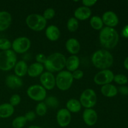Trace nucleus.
Masks as SVG:
<instances>
[{"instance_id":"f257e3e1","label":"nucleus","mask_w":128,"mask_h":128,"mask_svg":"<svg viewBox=\"0 0 128 128\" xmlns=\"http://www.w3.org/2000/svg\"><path fill=\"white\" fill-rule=\"evenodd\" d=\"M94 66L100 70H108L113 64L114 58L111 52L106 50H100L94 52L91 58Z\"/></svg>"},{"instance_id":"f03ea898","label":"nucleus","mask_w":128,"mask_h":128,"mask_svg":"<svg viewBox=\"0 0 128 128\" xmlns=\"http://www.w3.org/2000/svg\"><path fill=\"white\" fill-rule=\"evenodd\" d=\"M100 41L103 47L112 49L116 47L119 41V34L113 28L104 27L100 32Z\"/></svg>"},{"instance_id":"7ed1b4c3","label":"nucleus","mask_w":128,"mask_h":128,"mask_svg":"<svg viewBox=\"0 0 128 128\" xmlns=\"http://www.w3.org/2000/svg\"><path fill=\"white\" fill-rule=\"evenodd\" d=\"M66 57L62 53L54 52L47 57L44 66L48 72H60L66 66Z\"/></svg>"},{"instance_id":"20e7f679","label":"nucleus","mask_w":128,"mask_h":128,"mask_svg":"<svg viewBox=\"0 0 128 128\" xmlns=\"http://www.w3.org/2000/svg\"><path fill=\"white\" fill-rule=\"evenodd\" d=\"M17 61L16 54L12 50L0 52V70L8 71L14 68Z\"/></svg>"},{"instance_id":"39448f33","label":"nucleus","mask_w":128,"mask_h":128,"mask_svg":"<svg viewBox=\"0 0 128 128\" xmlns=\"http://www.w3.org/2000/svg\"><path fill=\"white\" fill-rule=\"evenodd\" d=\"M26 23L31 30L34 31H41L45 28L47 21L42 15L34 13L27 16Z\"/></svg>"},{"instance_id":"423d86ee","label":"nucleus","mask_w":128,"mask_h":128,"mask_svg":"<svg viewBox=\"0 0 128 128\" xmlns=\"http://www.w3.org/2000/svg\"><path fill=\"white\" fill-rule=\"evenodd\" d=\"M73 81L72 73L68 71H60L56 78V86L61 91L68 90L72 86Z\"/></svg>"},{"instance_id":"0eeeda50","label":"nucleus","mask_w":128,"mask_h":128,"mask_svg":"<svg viewBox=\"0 0 128 128\" xmlns=\"http://www.w3.org/2000/svg\"><path fill=\"white\" fill-rule=\"evenodd\" d=\"M97 96L95 91L92 89H86L82 92L80 98L81 106L86 109L92 108L96 105Z\"/></svg>"},{"instance_id":"6e6552de","label":"nucleus","mask_w":128,"mask_h":128,"mask_svg":"<svg viewBox=\"0 0 128 128\" xmlns=\"http://www.w3.org/2000/svg\"><path fill=\"white\" fill-rule=\"evenodd\" d=\"M46 90L42 86L38 84L32 85L27 90L28 96L35 101L42 102L46 99Z\"/></svg>"},{"instance_id":"1a4fd4ad","label":"nucleus","mask_w":128,"mask_h":128,"mask_svg":"<svg viewBox=\"0 0 128 128\" xmlns=\"http://www.w3.org/2000/svg\"><path fill=\"white\" fill-rule=\"evenodd\" d=\"M11 47L15 53H24L31 47V41L30 39L26 37L18 38L13 41Z\"/></svg>"},{"instance_id":"9d476101","label":"nucleus","mask_w":128,"mask_h":128,"mask_svg":"<svg viewBox=\"0 0 128 128\" xmlns=\"http://www.w3.org/2000/svg\"><path fill=\"white\" fill-rule=\"evenodd\" d=\"M113 72L109 70H101L94 77V82L98 85H106L110 84L114 80Z\"/></svg>"},{"instance_id":"9b49d317","label":"nucleus","mask_w":128,"mask_h":128,"mask_svg":"<svg viewBox=\"0 0 128 128\" xmlns=\"http://www.w3.org/2000/svg\"><path fill=\"white\" fill-rule=\"evenodd\" d=\"M40 82L42 86L47 90H51L56 86V78L52 72H42L40 76Z\"/></svg>"},{"instance_id":"f8f14e48","label":"nucleus","mask_w":128,"mask_h":128,"mask_svg":"<svg viewBox=\"0 0 128 128\" xmlns=\"http://www.w3.org/2000/svg\"><path fill=\"white\" fill-rule=\"evenodd\" d=\"M56 120L60 126L65 128L68 126L71 121V112L67 109L62 108L59 110L56 115Z\"/></svg>"},{"instance_id":"ddd939ff","label":"nucleus","mask_w":128,"mask_h":128,"mask_svg":"<svg viewBox=\"0 0 128 128\" xmlns=\"http://www.w3.org/2000/svg\"><path fill=\"white\" fill-rule=\"evenodd\" d=\"M102 21L107 27L113 28L119 23V19L116 13L111 11H106L102 16Z\"/></svg>"},{"instance_id":"4468645a","label":"nucleus","mask_w":128,"mask_h":128,"mask_svg":"<svg viewBox=\"0 0 128 128\" xmlns=\"http://www.w3.org/2000/svg\"><path fill=\"white\" fill-rule=\"evenodd\" d=\"M82 119L86 125L92 126L97 122L98 114L93 109H85L82 114Z\"/></svg>"},{"instance_id":"2eb2a0df","label":"nucleus","mask_w":128,"mask_h":128,"mask_svg":"<svg viewBox=\"0 0 128 128\" xmlns=\"http://www.w3.org/2000/svg\"><path fill=\"white\" fill-rule=\"evenodd\" d=\"M12 17L10 12L7 11H0V31L7 30L11 24Z\"/></svg>"},{"instance_id":"dca6fc26","label":"nucleus","mask_w":128,"mask_h":128,"mask_svg":"<svg viewBox=\"0 0 128 128\" xmlns=\"http://www.w3.org/2000/svg\"><path fill=\"white\" fill-rule=\"evenodd\" d=\"M6 84L9 88L17 89L22 86V80L18 76L14 74L9 75L6 78Z\"/></svg>"},{"instance_id":"f3484780","label":"nucleus","mask_w":128,"mask_h":128,"mask_svg":"<svg viewBox=\"0 0 128 128\" xmlns=\"http://www.w3.org/2000/svg\"><path fill=\"white\" fill-rule=\"evenodd\" d=\"M74 18L78 20H86L88 19L91 15V11L90 8L81 6L76 9L74 12Z\"/></svg>"},{"instance_id":"a211bd4d","label":"nucleus","mask_w":128,"mask_h":128,"mask_svg":"<svg viewBox=\"0 0 128 128\" xmlns=\"http://www.w3.org/2000/svg\"><path fill=\"white\" fill-rule=\"evenodd\" d=\"M44 70L43 64L38 63V62H34L30 65L28 69L27 74L29 76L32 78H36L42 74Z\"/></svg>"},{"instance_id":"6ab92c4d","label":"nucleus","mask_w":128,"mask_h":128,"mask_svg":"<svg viewBox=\"0 0 128 128\" xmlns=\"http://www.w3.org/2000/svg\"><path fill=\"white\" fill-rule=\"evenodd\" d=\"M66 48L70 53L75 55L80 50V43L76 38H70L66 41Z\"/></svg>"},{"instance_id":"aec40b11","label":"nucleus","mask_w":128,"mask_h":128,"mask_svg":"<svg viewBox=\"0 0 128 128\" xmlns=\"http://www.w3.org/2000/svg\"><path fill=\"white\" fill-rule=\"evenodd\" d=\"M46 36L51 41H56L60 38V31L58 28L55 25H50L46 30Z\"/></svg>"},{"instance_id":"412c9836","label":"nucleus","mask_w":128,"mask_h":128,"mask_svg":"<svg viewBox=\"0 0 128 128\" xmlns=\"http://www.w3.org/2000/svg\"><path fill=\"white\" fill-rule=\"evenodd\" d=\"M80 59L78 56L76 55H72L70 56L66 61V67L68 71L70 72H73L76 70H78L79 66H80Z\"/></svg>"},{"instance_id":"4be33fe9","label":"nucleus","mask_w":128,"mask_h":128,"mask_svg":"<svg viewBox=\"0 0 128 128\" xmlns=\"http://www.w3.org/2000/svg\"><path fill=\"white\" fill-rule=\"evenodd\" d=\"M14 108L10 103L0 104V118H8L13 114Z\"/></svg>"},{"instance_id":"5701e85b","label":"nucleus","mask_w":128,"mask_h":128,"mask_svg":"<svg viewBox=\"0 0 128 128\" xmlns=\"http://www.w3.org/2000/svg\"><path fill=\"white\" fill-rule=\"evenodd\" d=\"M28 66L24 61H20L16 62L14 70L15 75L21 78L25 76L28 72Z\"/></svg>"},{"instance_id":"b1692460","label":"nucleus","mask_w":128,"mask_h":128,"mask_svg":"<svg viewBox=\"0 0 128 128\" xmlns=\"http://www.w3.org/2000/svg\"><path fill=\"white\" fill-rule=\"evenodd\" d=\"M118 89L114 85L111 84L103 85L101 87V92L104 96L108 98L114 97L118 94Z\"/></svg>"},{"instance_id":"393cba45","label":"nucleus","mask_w":128,"mask_h":128,"mask_svg":"<svg viewBox=\"0 0 128 128\" xmlns=\"http://www.w3.org/2000/svg\"><path fill=\"white\" fill-rule=\"evenodd\" d=\"M81 106L80 101L76 99H70L66 103V109L70 112H78L81 110Z\"/></svg>"},{"instance_id":"a878e982","label":"nucleus","mask_w":128,"mask_h":128,"mask_svg":"<svg viewBox=\"0 0 128 128\" xmlns=\"http://www.w3.org/2000/svg\"><path fill=\"white\" fill-rule=\"evenodd\" d=\"M90 24L95 30H101L103 28L104 24L102 19L98 16H94L91 18L90 20Z\"/></svg>"},{"instance_id":"bb28decb","label":"nucleus","mask_w":128,"mask_h":128,"mask_svg":"<svg viewBox=\"0 0 128 128\" xmlns=\"http://www.w3.org/2000/svg\"><path fill=\"white\" fill-rule=\"evenodd\" d=\"M26 118L24 116H18L14 119L12 122V126L14 128H22L26 124Z\"/></svg>"},{"instance_id":"cd10ccee","label":"nucleus","mask_w":128,"mask_h":128,"mask_svg":"<svg viewBox=\"0 0 128 128\" xmlns=\"http://www.w3.org/2000/svg\"><path fill=\"white\" fill-rule=\"evenodd\" d=\"M79 28V21L75 18L69 19L67 22V28L70 32H74Z\"/></svg>"},{"instance_id":"c85d7f7f","label":"nucleus","mask_w":128,"mask_h":128,"mask_svg":"<svg viewBox=\"0 0 128 128\" xmlns=\"http://www.w3.org/2000/svg\"><path fill=\"white\" fill-rule=\"evenodd\" d=\"M48 107L44 102H40L37 104L36 107V114L40 116H43L47 112Z\"/></svg>"},{"instance_id":"c756f323","label":"nucleus","mask_w":128,"mask_h":128,"mask_svg":"<svg viewBox=\"0 0 128 128\" xmlns=\"http://www.w3.org/2000/svg\"><path fill=\"white\" fill-rule=\"evenodd\" d=\"M45 104L47 107H50L51 108H56L58 106V100L54 96H49L45 100Z\"/></svg>"},{"instance_id":"7c9ffc66","label":"nucleus","mask_w":128,"mask_h":128,"mask_svg":"<svg viewBox=\"0 0 128 128\" xmlns=\"http://www.w3.org/2000/svg\"><path fill=\"white\" fill-rule=\"evenodd\" d=\"M114 82H116L117 84L121 85L126 84L128 82V78L124 74H118L114 76Z\"/></svg>"},{"instance_id":"2f4dec72","label":"nucleus","mask_w":128,"mask_h":128,"mask_svg":"<svg viewBox=\"0 0 128 128\" xmlns=\"http://www.w3.org/2000/svg\"><path fill=\"white\" fill-rule=\"evenodd\" d=\"M12 44L6 38H0V50L2 51H6L10 50Z\"/></svg>"},{"instance_id":"473e14b6","label":"nucleus","mask_w":128,"mask_h":128,"mask_svg":"<svg viewBox=\"0 0 128 128\" xmlns=\"http://www.w3.org/2000/svg\"><path fill=\"white\" fill-rule=\"evenodd\" d=\"M55 16V11L54 9L52 8H48L44 11L43 12V16L46 20H51V19L53 18Z\"/></svg>"},{"instance_id":"72a5a7b5","label":"nucleus","mask_w":128,"mask_h":128,"mask_svg":"<svg viewBox=\"0 0 128 128\" xmlns=\"http://www.w3.org/2000/svg\"><path fill=\"white\" fill-rule=\"evenodd\" d=\"M20 102H21V97L17 94L12 95L10 100V104L13 107L18 106Z\"/></svg>"},{"instance_id":"f704fd0d","label":"nucleus","mask_w":128,"mask_h":128,"mask_svg":"<svg viewBox=\"0 0 128 128\" xmlns=\"http://www.w3.org/2000/svg\"><path fill=\"white\" fill-rule=\"evenodd\" d=\"M46 59H47V57L42 53H39L36 56V60L37 62L41 64H44L46 61Z\"/></svg>"},{"instance_id":"c9c22d12","label":"nucleus","mask_w":128,"mask_h":128,"mask_svg":"<svg viewBox=\"0 0 128 128\" xmlns=\"http://www.w3.org/2000/svg\"><path fill=\"white\" fill-rule=\"evenodd\" d=\"M72 76L73 79L75 80H80V79L82 78L84 76V72L81 70H77L76 71H73V72L72 73Z\"/></svg>"},{"instance_id":"e433bc0d","label":"nucleus","mask_w":128,"mask_h":128,"mask_svg":"<svg viewBox=\"0 0 128 128\" xmlns=\"http://www.w3.org/2000/svg\"><path fill=\"white\" fill-rule=\"evenodd\" d=\"M24 117L27 121H32L36 118V114L33 111H29L26 113Z\"/></svg>"},{"instance_id":"4c0bfd02","label":"nucleus","mask_w":128,"mask_h":128,"mask_svg":"<svg viewBox=\"0 0 128 128\" xmlns=\"http://www.w3.org/2000/svg\"><path fill=\"white\" fill-rule=\"evenodd\" d=\"M97 2L96 0H82V3L85 7L90 8L92 6Z\"/></svg>"},{"instance_id":"58836bf2","label":"nucleus","mask_w":128,"mask_h":128,"mask_svg":"<svg viewBox=\"0 0 128 128\" xmlns=\"http://www.w3.org/2000/svg\"><path fill=\"white\" fill-rule=\"evenodd\" d=\"M119 91H120V92H121L122 94H124V95L128 94V88L126 87V86H122V87L120 88Z\"/></svg>"},{"instance_id":"ea45409f","label":"nucleus","mask_w":128,"mask_h":128,"mask_svg":"<svg viewBox=\"0 0 128 128\" xmlns=\"http://www.w3.org/2000/svg\"><path fill=\"white\" fill-rule=\"evenodd\" d=\"M122 35L124 37L128 38V25H126V26L122 29Z\"/></svg>"},{"instance_id":"a19ab883","label":"nucleus","mask_w":128,"mask_h":128,"mask_svg":"<svg viewBox=\"0 0 128 128\" xmlns=\"http://www.w3.org/2000/svg\"><path fill=\"white\" fill-rule=\"evenodd\" d=\"M124 68L126 69V70H128V57L126 58V59L125 60L124 62Z\"/></svg>"},{"instance_id":"79ce46f5","label":"nucleus","mask_w":128,"mask_h":128,"mask_svg":"<svg viewBox=\"0 0 128 128\" xmlns=\"http://www.w3.org/2000/svg\"><path fill=\"white\" fill-rule=\"evenodd\" d=\"M28 128H42L40 127V126H31Z\"/></svg>"}]
</instances>
